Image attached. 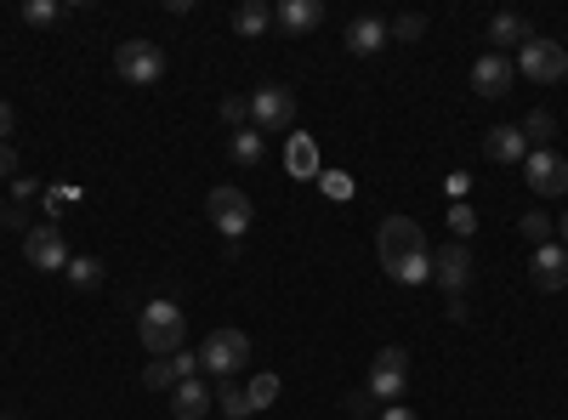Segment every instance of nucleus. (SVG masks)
Segmentation results:
<instances>
[{
    "instance_id": "f257e3e1",
    "label": "nucleus",
    "mask_w": 568,
    "mask_h": 420,
    "mask_svg": "<svg viewBox=\"0 0 568 420\" xmlns=\"http://www.w3.org/2000/svg\"><path fill=\"white\" fill-rule=\"evenodd\" d=\"M375 256H382V267L398 285H426L433 278V250H426L420 222H409V216H387L375 227Z\"/></svg>"
},
{
    "instance_id": "f03ea898",
    "label": "nucleus",
    "mask_w": 568,
    "mask_h": 420,
    "mask_svg": "<svg viewBox=\"0 0 568 420\" xmlns=\"http://www.w3.org/2000/svg\"><path fill=\"white\" fill-rule=\"evenodd\" d=\"M136 336H142V347H149L154 358H171V352H182L187 318H182L176 301H149V307H142V318H136Z\"/></svg>"
},
{
    "instance_id": "7ed1b4c3",
    "label": "nucleus",
    "mask_w": 568,
    "mask_h": 420,
    "mask_svg": "<svg viewBox=\"0 0 568 420\" xmlns=\"http://www.w3.org/2000/svg\"><path fill=\"white\" fill-rule=\"evenodd\" d=\"M251 363V336L245 330H211L200 347V369H211L216 381H233Z\"/></svg>"
},
{
    "instance_id": "20e7f679",
    "label": "nucleus",
    "mask_w": 568,
    "mask_h": 420,
    "mask_svg": "<svg viewBox=\"0 0 568 420\" xmlns=\"http://www.w3.org/2000/svg\"><path fill=\"white\" fill-rule=\"evenodd\" d=\"M404 387H409V352H404V347H382V352H375V363H369L364 392H369L375 403H398Z\"/></svg>"
},
{
    "instance_id": "39448f33",
    "label": "nucleus",
    "mask_w": 568,
    "mask_h": 420,
    "mask_svg": "<svg viewBox=\"0 0 568 420\" xmlns=\"http://www.w3.org/2000/svg\"><path fill=\"white\" fill-rule=\"evenodd\" d=\"M205 216H211V227L222 233V239L240 245V239H245V227H251V194H245V188H211Z\"/></svg>"
},
{
    "instance_id": "423d86ee",
    "label": "nucleus",
    "mask_w": 568,
    "mask_h": 420,
    "mask_svg": "<svg viewBox=\"0 0 568 420\" xmlns=\"http://www.w3.org/2000/svg\"><path fill=\"white\" fill-rule=\"evenodd\" d=\"M517 74L524 80H535V85H557L562 74H568V52L557 40H546V34H535L524 52H517Z\"/></svg>"
},
{
    "instance_id": "0eeeda50",
    "label": "nucleus",
    "mask_w": 568,
    "mask_h": 420,
    "mask_svg": "<svg viewBox=\"0 0 568 420\" xmlns=\"http://www.w3.org/2000/svg\"><path fill=\"white\" fill-rule=\"evenodd\" d=\"M114 74L125 85H154L165 74V52H160L154 40H125L120 52H114Z\"/></svg>"
},
{
    "instance_id": "6e6552de",
    "label": "nucleus",
    "mask_w": 568,
    "mask_h": 420,
    "mask_svg": "<svg viewBox=\"0 0 568 420\" xmlns=\"http://www.w3.org/2000/svg\"><path fill=\"white\" fill-rule=\"evenodd\" d=\"M524 182L535 188V199H557V194H568V160L557 148H529Z\"/></svg>"
},
{
    "instance_id": "1a4fd4ad",
    "label": "nucleus",
    "mask_w": 568,
    "mask_h": 420,
    "mask_svg": "<svg viewBox=\"0 0 568 420\" xmlns=\"http://www.w3.org/2000/svg\"><path fill=\"white\" fill-rule=\"evenodd\" d=\"M251 120H256L262 136L284 131V125L296 120V91H291V85H262L256 98H251Z\"/></svg>"
},
{
    "instance_id": "9d476101",
    "label": "nucleus",
    "mask_w": 568,
    "mask_h": 420,
    "mask_svg": "<svg viewBox=\"0 0 568 420\" xmlns=\"http://www.w3.org/2000/svg\"><path fill=\"white\" fill-rule=\"evenodd\" d=\"M23 256L40 267V273H63L69 267V239H63V227H29V239H23Z\"/></svg>"
},
{
    "instance_id": "9b49d317",
    "label": "nucleus",
    "mask_w": 568,
    "mask_h": 420,
    "mask_svg": "<svg viewBox=\"0 0 568 420\" xmlns=\"http://www.w3.org/2000/svg\"><path fill=\"white\" fill-rule=\"evenodd\" d=\"M511 80H517V63L511 58H500V52H484L478 63H471V91H478V98H506L511 91Z\"/></svg>"
},
{
    "instance_id": "f8f14e48",
    "label": "nucleus",
    "mask_w": 568,
    "mask_h": 420,
    "mask_svg": "<svg viewBox=\"0 0 568 420\" xmlns=\"http://www.w3.org/2000/svg\"><path fill=\"white\" fill-rule=\"evenodd\" d=\"M194 369H200V358H194V352L154 358L149 369H142V387H149V392H176L182 381H194Z\"/></svg>"
},
{
    "instance_id": "ddd939ff",
    "label": "nucleus",
    "mask_w": 568,
    "mask_h": 420,
    "mask_svg": "<svg viewBox=\"0 0 568 420\" xmlns=\"http://www.w3.org/2000/svg\"><path fill=\"white\" fill-rule=\"evenodd\" d=\"M433 278H438L449 296H460V290L471 285V250H466V245H444V250L433 256Z\"/></svg>"
},
{
    "instance_id": "4468645a",
    "label": "nucleus",
    "mask_w": 568,
    "mask_h": 420,
    "mask_svg": "<svg viewBox=\"0 0 568 420\" xmlns=\"http://www.w3.org/2000/svg\"><path fill=\"white\" fill-rule=\"evenodd\" d=\"M484 154H489L495 165H524V160H529V136H524V125H495V131L484 136Z\"/></svg>"
},
{
    "instance_id": "2eb2a0df",
    "label": "nucleus",
    "mask_w": 568,
    "mask_h": 420,
    "mask_svg": "<svg viewBox=\"0 0 568 420\" xmlns=\"http://www.w3.org/2000/svg\"><path fill=\"white\" fill-rule=\"evenodd\" d=\"M535 290H568V245L535 250Z\"/></svg>"
},
{
    "instance_id": "dca6fc26",
    "label": "nucleus",
    "mask_w": 568,
    "mask_h": 420,
    "mask_svg": "<svg viewBox=\"0 0 568 420\" xmlns=\"http://www.w3.org/2000/svg\"><path fill=\"white\" fill-rule=\"evenodd\" d=\"M535 40V29H529V18H517V12H495L489 18V45H495V52L500 58H511L506 52V45H517V52H524V45Z\"/></svg>"
},
{
    "instance_id": "f3484780",
    "label": "nucleus",
    "mask_w": 568,
    "mask_h": 420,
    "mask_svg": "<svg viewBox=\"0 0 568 420\" xmlns=\"http://www.w3.org/2000/svg\"><path fill=\"white\" fill-rule=\"evenodd\" d=\"M273 23L284 34H313L324 23V0H284V7L273 12Z\"/></svg>"
},
{
    "instance_id": "a211bd4d",
    "label": "nucleus",
    "mask_w": 568,
    "mask_h": 420,
    "mask_svg": "<svg viewBox=\"0 0 568 420\" xmlns=\"http://www.w3.org/2000/svg\"><path fill=\"white\" fill-rule=\"evenodd\" d=\"M387 40H393V34H387L382 18H353V23H347V52H353V58H375Z\"/></svg>"
},
{
    "instance_id": "6ab92c4d",
    "label": "nucleus",
    "mask_w": 568,
    "mask_h": 420,
    "mask_svg": "<svg viewBox=\"0 0 568 420\" xmlns=\"http://www.w3.org/2000/svg\"><path fill=\"white\" fill-rule=\"evenodd\" d=\"M171 409H176V420H200L205 409H211V387L194 376V381H182L176 392H171Z\"/></svg>"
},
{
    "instance_id": "aec40b11",
    "label": "nucleus",
    "mask_w": 568,
    "mask_h": 420,
    "mask_svg": "<svg viewBox=\"0 0 568 420\" xmlns=\"http://www.w3.org/2000/svg\"><path fill=\"white\" fill-rule=\"evenodd\" d=\"M233 29H240L245 40H262L273 29V7L267 0H240V12H233Z\"/></svg>"
},
{
    "instance_id": "412c9836",
    "label": "nucleus",
    "mask_w": 568,
    "mask_h": 420,
    "mask_svg": "<svg viewBox=\"0 0 568 420\" xmlns=\"http://www.w3.org/2000/svg\"><path fill=\"white\" fill-rule=\"evenodd\" d=\"M262 154H267V143H262L256 125H245V131L227 136V160H233V165H262Z\"/></svg>"
},
{
    "instance_id": "4be33fe9",
    "label": "nucleus",
    "mask_w": 568,
    "mask_h": 420,
    "mask_svg": "<svg viewBox=\"0 0 568 420\" xmlns=\"http://www.w3.org/2000/svg\"><path fill=\"white\" fill-rule=\"evenodd\" d=\"M216 409H222L227 420H245V414H256V409H251V392L240 387V376H233V381H222V387H216Z\"/></svg>"
},
{
    "instance_id": "5701e85b",
    "label": "nucleus",
    "mask_w": 568,
    "mask_h": 420,
    "mask_svg": "<svg viewBox=\"0 0 568 420\" xmlns=\"http://www.w3.org/2000/svg\"><path fill=\"white\" fill-rule=\"evenodd\" d=\"M63 273H69L74 290H98V285H103V262H98V256H69Z\"/></svg>"
},
{
    "instance_id": "b1692460",
    "label": "nucleus",
    "mask_w": 568,
    "mask_h": 420,
    "mask_svg": "<svg viewBox=\"0 0 568 420\" xmlns=\"http://www.w3.org/2000/svg\"><path fill=\"white\" fill-rule=\"evenodd\" d=\"M517 233H524V239H529V245L540 250V245H551V233H557V222H551L546 211H529L524 222H517Z\"/></svg>"
},
{
    "instance_id": "393cba45",
    "label": "nucleus",
    "mask_w": 568,
    "mask_h": 420,
    "mask_svg": "<svg viewBox=\"0 0 568 420\" xmlns=\"http://www.w3.org/2000/svg\"><path fill=\"white\" fill-rule=\"evenodd\" d=\"M524 136H529V148H551V136H557V120H551L546 109H535V114L524 120Z\"/></svg>"
},
{
    "instance_id": "a878e982",
    "label": "nucleus",
    "mask_w": 568,
    "mask_h": 420,
    "mask_svg": "<svg viewBox=\"0 0 568 420\" xmlns=\"http://www.w3.org/2000/svg\"><path fill=\"white\" fill-rule=\"evenodd\" d=\"M245 392H251V409H273L278 403V376H251Z\"/></svg>"
},
{
    "instance_id": "bb28decb",
    "label": "nucleus",
    "mask_w": 568,
    "mask_h": 420,
    "mask_svg": "<svg viewBox=\"0 0 568 420\" xmlns=\"http://www.w3.org/2000/svg\"><path fill=\"white\" fill-rule=\"evenodd\" d=\"M291 171H296V176H313V171H318V148H313V136H296V143H291Z\"/></svg>"
},
{
    "instance_id": "cd10ccee",
    "label": "nucleus",
    "mask_w": 568,
    "mask_h": 420,
    "mask_svg": "<svg viewBox=\"0 0 568 420\" xmlns=\"http://www.w3.org/2000/svg\"><path fill=\"white\" fill-rule=\"evenodd\" d=\"M23 18H29L34 29H45V23H58V18H63V7H58V0H29Z\"/></svg>"
},
{
    "instance_id": "c85d7f7f",
    "label": "nucleus",
    "mask_w": 568,
    "mask_h": 420,
    "mask_svg": "<svg viewBox=\"0 0 568 420\" xmlns=\"http://www.w3.org/2000/svg\"><path fill=\"white\" fill-rule=\"evenodd\" d=\"M449 227H455V245H466V239H471V227H478L471 205H455V211H449Z\"/></svg>"
},
{
    "instance_id": "c756f323",
    "label": "nucleus",
    "mask_w": 568,
    "mask_h": 420,
    "mask_svg": "<svg viewBox=\"0 0 568 420\" xmlns=\"http://www.w3.org/2000/svg\"><path fill=\"white\" fill-rule=\"evenodd\" d=\"M387 34H393V40H420V34H426V18H415V12H404L398 23H387Z\"/></svg>"
},
{
    "instance_id": "7c9ffc66",
    "label": "nucleus",
    "mask_w": 568,
    "mask_h": 420,
    "mask_svg": "<svg viewBox=\"0 0 568 420\" xmlns=\"http://www.w3.org/2000/svg\"><path fill=\"white\" fill-rule=\"evenodd\" d=\"M318 188H324L329 199H347V194H353V182H347L342 171H324V176H318Z\"/></svg>"
},
{
    "instance_id": "2f4dec72",
    "label": "nucleus",
    "mask_w": 568,
    "mask_h": 420,
    "mask_svg": "<svg viewBox=\"0 0 568 420\" xmlns=\"http://www.w3.org/2000/svg\"><path fill=\"white\" fill-rule=\"evenodd\" d=\"M222 120L245 131V120H251V103H245V98H222Z\"/></svg>"
},
{
    "instance_id": "473e14b6",
    "label": "nucleus",
    "mask_w": 568,
    "mask_h": 420,
    "mask_svg": "<svg viewBox=\"0 0 568 420\" xmlns=\"http://www.w3.org/2000/svg\"><path fill=\"white\" fill-rule=\"evenodd\" d=\"M34 194H40V182H34V176H18V182H12V199H18V205H29Z\"/></svg>"
},
{
    "instance_id": "72a5a7b5",
    "label": "nucleus",
    "mask_w": 568,
    "mask_h": 420,
    "mask_svg": "<svg viewBox=\"0 0 568 420\" xmlns=\"http://www.w3.org/2000/svg\"><path fill=\"white\" fill-rule=\"evenodd\" d=\"M12 171H18V148H12V143H0V182H7Z\"/></svg>"
},
{
    "instance_id": "f704fd0d",
    "label": "nucleus",
    "mask_w": 568,
    "mask_h": 420,
    "mask_svg": "<svg viewBox=\"0 0 568 420\" xmlns=\"http://www.w3.org/2000/svg\"><path fill=\"white\" fill-rule=\"evenodd\" d=\"M347 414H375V398H369V392H353V398H347Z\"/></svg>"
},
{
    "instance_id": "c9c22d12",
    "label": "nucleus",
    "mask_w": 568,
    "mask_h": 420,
    "mask_svg": "<svg viewBox=\"0 0 568 420\" xmlns=\"http://www.w3.org/2000/svg\"><path fill=\"white\" fill-rule=\"evenodd\" d=\"M0 227H23V205H0Z\"/></svg>"
},
{
    "instance_id": "e433bc0d",
    "label": "nucleus",
    "mask_w": 568,
    "mask_h": 420,
    "mask_svg": "<svg viewBox=\"0 0 568 420\" xmlns=\"http://www.w3.org/2000/svg\"><path fill=\"white\" fill-rule=\"evenodd\" d=\"M382 420H420V414H415V409H404V403H387V409H382Z\"/></svg>"
},
{
    "instance_id": "4c0bfd02",
    "label": "nucleus",
    "mask_w": 568,
    "mask_h": 420,
    "mask_svg": "<svg viewBox=\"0 0 568 420\" xmlns=\"http://www.w3.org/2000/svg\"><path fill=\"white\" fill-rule=\"evenodd\" d=\"M0 143H12V103H0Z\"/></svg>"
},
{
    "instance_id": "58836bf2",
    "label": "nucleus",
    "mask_w": 568,
    "mask_h": 420,
    "mask_svg": "<svg viewBox=\"0 0 568 420\" xmlns=\"http://www.w3.org/2000/svg\"><path fill=\"white\" fill-rule=\"evenodd\" d=\"M557 233H562V245H568V211H562V222H557Z\"/></svg>"
},
{
    "instance_id": "ea45409f",
    "label": "nucleus",
    "mask_w": 568,
    "mask_h": 420,
    "mask_svg": "<svg viewBox=\"0 0 568 420\" xmlns=\"http://www.w3.org/2000/svg\"><path fill=\"white\" fill-rule=\"evenodd\" d=\"M0 420H12V414H0Z\"/></svg>"
}]
</instances>
